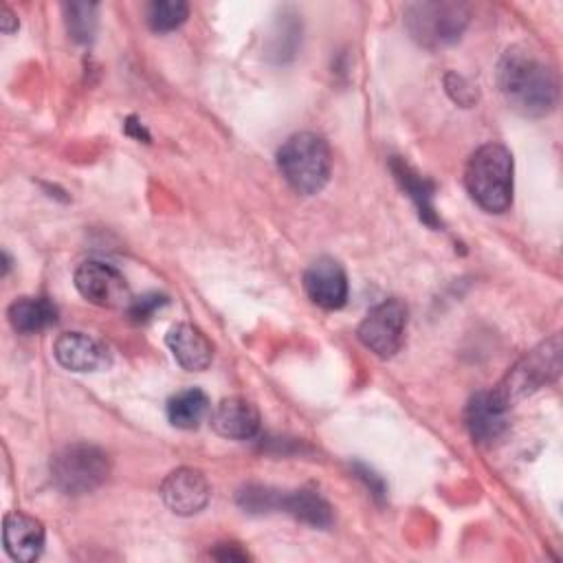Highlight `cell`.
I'll return each instance as SVG.
<instances>
[{"label":"cell","instance_id":"5b68a950","mask_svg":"<svg viewBox=\"0 0 563 563\" xmlns=\"http://www.w3.org/2000/svg\"><path fill=\"white\" fill-rule=\"evenodd\" d=\"M468 24V9L460 2H413L405 11L409 35L427 46L440 48L460 40Z\"/></svg>","mask_w":563,"mask_h":563},{"label":"cell","instance_id":"52a82bcc","mask_svg":"<svg viewBox=\"0 0 563 563\" xmlns=\"http://www.w3.org/2000/svg\"><path fill=\"white\" fill-rule=\"evenodd\" d=\"M75 288L86 301L101 308H121L132 301L125 277L114 266L97 260H88L77 266Z\"/></svg>","mask_w":563,"mask_h":563},{"label":"cell","instance_id":"30bf717a","mask_svg":"<svg viewBox=\"0 0 563 563\" xmlns=\"http://www.w3.org/2000/svg\"><path fill=\"white\" fill-rule=\"evenodd\" d=\"M559 367H561L559 336H552L519 363V367L508 376L510 387H504L499 391L510 402L512 394L523 396L532 389H539L543 383H550L559 374Z\"/></svg>","mask_w":563,"mask_h":563},{"label":"cell","instance_id":"d4e9b609","mask_svg":"<svg viewBox=\"0 0 563 563\" xmlns=\"http://www.w3.org/2000/svg\"><path fill=\"white\" fill-rule=\"evenodd\" d=\"M361 477H363L365 484L374 490V495H383V490H385V488H383V482H380L374 473H369L367 468H361Z\"/></svg>","mask_w":563,"mask_h":563},{"label":"cell","instance_id":"9c48e42d","mask_svg":"<svg viewBox=\"0 0 563 563\" xmlns=\"http://www.w3.org/2000/svg\"><path fill=\"white\" fill-rule=\"evenodd\" d=\"M161 497L174 515L189 517L200 512L207 506L211 497V488L207 477L198 468L180 466L163 479Z\"/></svg>","mask_w":563,"mask_h":563},{"label":"cell","instance_id":"484cf974","mask_svg":"<svg viewBox=\"0 0 563 563\" xmlns=\"http://www.w3.org/2000/svg\"><path fill=\"white\" fill-rule=\"evenodd\" d=\"M0 22H2V31H4V33H11V31L18 26V20H15V15L9 11V7H2V9H0Z\"/></svg>","mask_w":563,"mask_h":563},{"label":"cell","instance_id":"ffe728a7","mask_svg":"<svg viewBox=\"0 0 563 563\" xmlns=\"http://www.w3.org/2000/svg\"><path fill=\"white\" fill-rule=\"evenodd\" d=\"M64 20H66L68 35L79 44H88L97 31V4L68 2L64 4Z\"/></svg>","mask_w":563,"mask_h":563},{"label":"cell","instance_id":"cb8c5ba5","mask_svg":"<svg viewBox=\"0 0 563 563\" xmlns=\"http://www.w3.org/2000/svg\"><path fill=\"white\" fill-rule=\"evenodd\" d=\"M211 554H213V559H220V561H246L249 559V552L242 550L238 543H220Z\"/></svg>","mask_w":563,"mask_h":563},{"label":"cell","instance_id":"9a60e30c","mask_svg":"<svg viewBox=\"0 0 563 563\" xmlns=\"http://www.w3.org/2000/svg\"><path fill=\"white\" fill-rule=\"evenodd\" d=\"M165 341L180 367L189 372H202L211 365L213 345L198 325L178 321L167 330Z\"/></svg>","mask_w":563,"mask_h":563},{"label":"cell","instance_id":"e0dca14e","mask_svg":"<svg viewBox=\"0 0 563 563\" xmlns=\"http://www.w3.org/2000/svg\"><path fill=\"white\" fill-rule=\"evenodd\" d=\"M279 510L290 517L312 526V528H330L332 526V506L314 490H290L279 497Z\"/></svg>","mask_w":563,"mask_h":563},{"label":"cell","instance_id":"ac0fdd59","mask_svg":"<svg viewBox=\"0 0 563 563\" xmlns=\"http://www.w3.org/2000/svg\"><path fill=\"white\" fill-rule=\"evenodd\" d=\"M391 172L396 176V180L402 185V189L409 194V198L416 202L420 218L431 224L438 227V216L433 211V183L427 180L424 176H420L409 163H405L402 158L394 156L391 158Z\"/></svg>","mask_w":563,"mask_h":563},{"label":"cell","instance_id":"7c38bea8","mask_svg":"<svg viewBox=\"0 0 563 563\" xmlns=\"http://www.w3.org/2000/svg\"><path fill=\"white\" fill-rule=\"evenodd\" d=\"M57 363L70 372H97L110 365L108 347L84 332H64L53 343Z\"/></svg>","mask_w":563,"mask_h":563},{"label":"cell","instance_id":"2e32d148","mask_svg":"<svg viewBox=\"0 0 563 563\" xmlns=\"http://www.w3.org/2000/svg\"><path fill=\"white\" fill-rule=\"evenodd\" d=\"M7 317L15 332L35 334L57 321V308L46 297H18L11 301Z\"/></svg>","mask_w":563,"mask_h":563},{"label":"cell","instance_id":"4316f807","mask_svg":"<svg viewBox=\"0 0 563 563\" xmlns=\"http://www.w3.org/2000/svg\"><path fill=\"white\" fill-rule=\"evenodd\" d=\"M125 132H128V134H132L134 139H145V141L150 139V136H147V132L143 130V125H141L134 117H130V119H128V123H125Z\"/></svg>","mask_w":563,"mask_h":563},{"label":"cell","instance_id":"6da1fadb","mask_svg":"<svg viewBox=\"0 0 563 563\" xmlns=\"http://www.w3.org/2000/svg\"><path fill=\"white\" fill-rule=\"evenodd\" d=\"M499 90L523 117H543L556 106L559 81L552 66L526 46H510L499 59Z\"/></svg>","mask_w":563,"mask_h":563},{"label":"cell","instance_id":"d6986e66","mask_svg":"<svg viewBox=\"0 0 563 563\" xmlns=\"http://www.w3.org/2000/svg\"><path fill=\"white\" fill-rule=\"evenodd\" d=\"M209 416V398L202 389L189 387L167 400V418L178 429H196Z\"/></svg>","mask_w":563,"mask_h":563},{"label":"cell","instance_id":"4fadbf2b","mask_svg":"<svg viewBox=\"0 0 563 563\" xmlns=\"http://www.w3.org/2000/svg\"><path fill=\"white\" fill-rule=\"evenodd\" d=\"M2 539H4V550L9 552L11 559L29 563L42 554L46 534L40 519L22 510H13L4 515Z\"/></svg>","mask_w":563,"mask_h":563},{"label":"cell","instance_id":"277c9868","mask_svg":"<svg viewBox=\"0 0 563 563\" xmlns=\"http://www.w3.org/2000/svg\"><path fill=\"white\" fill-rule=\"evenodd\" d=\"M110 475L108 455L88 442L66 444L51 457L53 484L66 495H86L99 488Z\"/></svg>","mask_w":563,"mask_h":563},{"label":"cell","instance_id":"ba28073f","mask_svg":"<svg viewBox=\"0 0 563 563\" xmlns=\"http://www.w3.org/2000/svg\"><path fill=\"white\" fill-rule=\"evenodd\" d=\"M510 402L499 389L477 391L466 405V427L475 442L493 444L508 429Z\"/></svg>","mask_w":563,"mask_h":563},{"label":"cell","instance_id":"603a6c76","mask_svg":"<svg viewBox=\"0 0 563 563\" xmlns=\"http://www.w3.org/2000/svg\"><path fill=\"white\" fill-rule=\"evenodd\" d=\"M165 303H167V297H165V295H161V292H147V295L136 297V299L130 301L128 314H130L132 321L143 323V321L152 319V314H154L158 308H163Z\"/></svg>","mask_w":563,"mask_h":563},{"label":"cell","instance_id":"5bb4252c","mask_svg":"<svg viewBox=\"0 0 563 563\" xmlns=\"http://www.w3.org/2000/svg\"><path fill=\"white\" fill-rule=\"evenodd\" d=\"M211 427L222 438L251 440L260 433V411L251 400L231 396L220 400L211 411Z\"/></svg>","mask_w":563,"mask_h":563},{"label":"cell","instance_id":"7402d4cb","mask_svg":"<svg viewBox=\"0 0 563 563\" xmlns=\"http://www.w3.org/2000/svg\"><path fill=\"white\" fill-rule=\"evenodd\" d=\"M279 497H282V490H275L262 484H249L238 493V504L244 512L262 515V512L279 510Z\"/></svg>","mask_w":563,"mask_h":563},{"label":"cell","instance_id":"8fae6325","mask_svg":"<svg viewBox=\"0 0 563 563\" xmlns=\"http://www.w3.org/2000/svg\"><path fill=\"white\" fill-rule=\"evenodd\" d=\"M303 288L312 303L336 310L347 299V275L345 268L334 257H317L303 271Z\"/></svg>","mask_w":563,"mask_h":563},{"label":"cell","instance_id":"7a4b0ae2","mask_svg":"<svg viewBox=\"0 0 563 563\" xmlns=\"http://www.w3.org/2000/svg\"><path fill=\"white\" fill-rule=\"evenodd\" d=\"M471 198L488 213H504L512 205V154L501 143L477 147L464 169Z\"/></svg>","mask_w":563,"mask_h":563},{"label":"cell","instance_id":"44dd1931","mask_svg":"<svg viewBox=\"0 0 563 563\" xmlns=\"http://www.w3.org/2000/svg\"><path fill=\"white\" fill-rule=\"evenodd\" d=\"M189 15V7L183 0H154L147 4V24L156 33L178 29Z\"/></svg>","mask_w":563,"mask_h":563},{"label":"cell","instance_id":"3957f363","mask_svg":"<svg viewBox=\"0 0 563 563\" xmlns=\"http://www.w3.org/2000/svg\"><path fill=\"white\" fill-rule=\"evenodd\" d=\"M277 167L297 194H319L328 185L332 169L330 147L314 132H297L279 147Z\"/></svg>","mask_w":563,"mask_h":563},{"label":"cell","instance_id":"8992f818","mask_svg":"<svg viewBox=\"0 0 563 563\" xmlns=\"http://www.w3.org/2000/svg\"><path fill=\"white\" fill-rule=\"evenodd\" d=\"M407 306L400 299H385L376 303L361 321L358 341L380 358L394 356L405 339Z\"/></svg>","mask_w":563,"mask_h":563}]
</instances>
